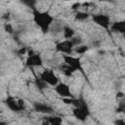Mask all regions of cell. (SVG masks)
<instances>
[{"label": "cell", "mask_w": 125, "mask_h": 125, "mask_svg": "<svg viewBox=\"0 0 125 125\" xmlns=\"http://www.w3.org/2000/svg\"><path fill=\"white\" fill-rule=\"evenodd\" d=\"M4 30H5L7 33H9V34L14 33V27H13L12 23H10V22L5 23V24H4Z\"/></svg>", "instance_id": "cell-19"}, {"label": "cell", "mask_w": 125, "mask_h": 125, "mask_svg": "<svg viewBox=\"0 0 125 125\" xmlns=\"http://www.w3.org/2000/svg\"><path fill=\"white\" fill-rule=\"evenodd\" d=\"M26 53H27V48H26V47H21V48L18 50V55H19V56L26 55Z\"/></svg>", "instance_id": "cell-20"}, {"label": "cell", "mask_w": 125, "mask_h": 125, "mask_svg": "<svg viewBox=\"0 0 125 125\" xmlns=\"http://www.w3.org/2000/svg\"><path fill=\"white\" fill-rule=\"evenodd\" d=\"M71 105L73 107H82V106L87 105V104H86V102L82 98H78V99L77 98H73Z\"/></svg>", "instance_id": "cell-15"}, {"label": "cell", "mask_w": 125, "mask_h": 125, "mask_svg": "<svg viewBox=\"0 0 125 125\" xmlns=\"http://www.w3.org/2000/svg\"><path fill=\"white\" fill-rule=\"evenodd\" d=\"M75 36V30L70 26H63L62 28V37L64 40H70L72 37Z\"/></svg>", "instance_id": "cell-12"}, {"label": "cell", "mask_w": 125, "mask_h": 125, "mask_svg": "<svg viewBox=\"0 0 125 125\" xmlns=\"http://www.w3.org/2000/svg\"><path fill=\"white\" fill-rule=\"evenodd\" d=\"M114 125H125V121L122 118H118L114 121Z\"/></svg>", "instance_id": "cell-23"}, {"label": "cell", "mask_w": 125, "mask_h": 125, "mask_svg": "<svg viewBox=\"0 0 125 125\" xmlns=\"http://www.w3.org/2000/svg\"><path fill=\"white\" fill-rule=\"evenodd\" d=\"M25 65L28 67H37V66H42L43 65V60L41 55L34 53L31 56H27L25 60Z\"/></svg>", "instance_id": "cell-8"}, {"label": "cell", "mask_w": 125, "mask_h": 125, "mask_svg": "<svg viewBox=\"0 0 125 125\" xmlns=\"http://www.w3.org/2000/svg\"><path fill=\"white\" fill-rule=\"evenodd\" d=\"M53 125H63L62 123H57V124H53Z\"/></svg>", "instance_id": "cell-27"}, {"label": "cell", "mask_w": 125, "mask_h": 125, "mask_svg": "<svg viewBox=\"0 0 125 125\" xmlns=\"http://www.w3.org/2000/svg\"><path fill=\"white\" fill-rule=\"evenodd\" d=\"M46 118L50 122L51 125L57 124V123H62V118L60 117V116H58V115H50V116H48Z\"/></svg>", "instance_id": "cell-16"}, {"label": "cell", "mask_w": 125, "mask_h": 125, "mask_svg": "<svg viewBox=\"0 0 125 125\" xmlns=\"http://www.w3.org/2000/svg\"><path fill=\"white\" fill-rule=\"evenodd\" d=\"M91 17H92V21H94V23H96L97 25L101 26L102 28H104L105 30H109V27L111 24V20L108 15L104 14V13H98V14L92 15Z\"/></svg>", "instance_id": "cell-4"}, {"label": "cell", "mask_w": 125, "mask_h": 125, "mask_svg": "<svg viewBox=\"0 0 125 125\" xmlns=\"http://www.w3.org/2000/svg\"><path fill=\"white\" fill-rule=\"evenodd\" d=\"M41 125H51V124H50V122L47 120V118H44V119L42 120V122H41Z\"/></svg>", "instance_id": "cell-24"}, {"label": "cell", "mask_w": 125, "mask_h": 125, "mask_svg": "<svg viewBox=\"0 0 125 125\" xmlns=\"http://www.w3.org/2000/svg\"><path fill=\"white\" fill-rule=\"evenodd\" d=\"M81 4H82V3H79V2H76V3H74V4H72L70 8H71V10H73V11H76V12H77V11H78V9H79V8H80V7L82 6Z\"/></svg>", "instance_id": "cell-22"}, {"label": "cell", "mask_w": 125, "mask_h": 125, "mask_svg": "<svg viewBox=\"0 0 125 125\" xmlns=\"http://www.w3.org/2000/svg\"><path fill=\"white\" fill-rule=\"evenodd\" d=\"M109 29L115 33L119 34H124L125 33V21H116L110 24Z\"/></svg>", "instance_id": "cell-10"}, {"label": "cell", "mask_w": 125, "mask_h": 125, "mask_svg": "<svg viewBox=\"0 0 125 125\" xmlns=\"http://www.w3.org/2000/svg\"><path fill=\"white\" fill-rule=\"evenodd\" d=\"M90 17L89 13L87 12H83V11H77L74 15V18L76 21H86L88 18Z\"/></svg>", "instance_id": "cell-14"}, {"label": "cell", "mask_w": 125, "mask_h": 125, "mask_svg": "<svg viewBox=\"0 0 125 125\" xmlns=\"http://www.w3.org/2000/svg\"><path fill=\"white\" fill-rule=\"evenodd\" d=\"M39 78L44 82L46 83L47 85L49 86H53L55 87L59 82V78L58 76L56 75L55 71L53 69H50V68H45L40 74H39Z\"/></svg>", "instance_id": "cell-3"}, {"label": "cell", "mask_w": 125, "mask_h": 125, "mask_svg": "<svg viewBox=\"0 0 125 125\" xmlns=\"http://www.w3.org/2000/svg\"><path fill=\"white\" fill-rule=\"evenodd\" d=\"M72 100H73V98H62V104H68V105H71V104H72Z\"/></svg>", "instance_id": "cell-21"}, {"label": "cell", "mask_w": 125, "mask_h": 125, "mask_svg": "<svg viewBox=\"0 0 125 125\" xmlns=\"http://www.w3.org/2000/svg\"><path fill=\"white\" fill-rule=\"evenodd\" d=\"M70 41L72 42V44H73L74 47H76V46L82 44V39H81V37H79V36H74V37H72V38L70 39Z\"/></svg>", "instance_id": "cell-18"}, {"label": "cell", "mask_w": 125, "mask_h": 125, "mask_svg": "<svg viewBox=\"0 0 125 125\" xmlns=\"http://www.w3.org/2000/svg\"><path fill=\"white\" fill-rule=\"evenodd\" d=\"M54 91L57 93L58 96H60L62 99V98H73L72 94H71V90L70 87L64 83V82H59L55 87H54Z\"/></svg>", "instance_id": "cell-6"}, {"label": "cell", "mask_w": 125, "mask_h": 125, "mask_svg": "<svg viewBox=\"0 0 125 125\" xmlns=\"http://www.w3.org/2000/svg\"><path fill=\"white\" fill-rule=\"evenodd\" d=\"M88 50H89V46H88V45H85V44H81V45H78V46L74 47V49H73V52H74L75 54H77V55H80V56H82V55L86 54V53L88 52Z\"/></svg>", "instance_id": "cell-13"}, {"label": "cell", "mask_w": 125, "mask_h": 125, "mask_svg": "<svg viewBox=\"0 0 125 125\" xmlns=\"http://www.w3.org/2000/svg\"><path fill=\"white\" fill-rule=\"evenodd\" d=\"M55 48L58 52L62 53V55H71L73 53L74 46L70 40H62L56 43Z\"/></svg>", "instance_id": "cell-5"}, {"label": "cell", "mask_w": 125, "mask_h": 125, "mask_svg": "<svg viewBox=\"0 0 125 125\" xmlns=\"http://www.w3.org/2000/svg\"><path fill=\"white\" fill-rule=\"evenodd\" d=\"M116 97H118V98H122V97H123V93H122V92H118L117 95H116Z\"/></svg>", "instance_id": "cell-25"}, {"label": "cell", "mask_w": 125, "mask_h": 125, "mask_svg": "<svg viewBox=\"0 0 125 125\" xmlns=\"http://www.w3.org/2000/svg\"><path fill=\"white\" fill-rule=\"evenodd\" d=\"M71 113H72L73 117H75L78 121L85 122L86 119L90 115V110H89L88 105H85L82 107H73L71 110Z\"/></svg>", "instance_id": "cell-7"}, {"label": "cell", "mask_w": 125, "mask_h": 125, "mask_svg": "<svg viewBox=\"0 0 125 125\" xmlns=\"http://www.w3.org/2000/svg\"><path fill=\"white\" fill-rule=\"evenodd\" d=\"M54 16L50 14L49 11H40L36 8L32 9V21L39 27L43 34L50 31V28L54 22Z\"/></svg>", "instance_id": "cell-1"}, {"label": "cell", "mask_w": 125, "mask_h": 125, "mask_svg": "<svg viewBox=\"0 0 125 125\" xmlns=\"http://www.w3.org/2000/svg\"><path fill=\"white\" fill-rule=\"evenodd\" d=\"M33 107L35 109V111L37 112H40V113H47V114H50L53 112V108L47 104H42V103H35L33 104Z\"/></svg>", "instance_id": "cell-11"}, {"label": "cell", "mask_w": 125, "mask_h": 125, "mask_svg": "<svg viewBox=\"0 0 125 125\" xmlns=\"http://www.w3.org/2000/svg\"><path fill=\"white\" fill-rule=\"evenodd\" d=\"M35 85L37 86V88H38L39 90H43V89H45V88H47V87H48V86H47V84H46V83H44V82H43L39 77L35 79Z\"/></svg>", "instance_id": "cell-17"}, {"label": "cell", "mask_w": 125, "mask_h": 125, "mask_svg": "<svg viewBox=\"0 0 125 125\" xmlns=\"http://www.w3.org/2000/svg\"><path fill=\"white\" fill-rule=\"evenodd\" d=\"M1 112H2V111H1V109H0V114H1Z\"/></svg>", "instance_id": "cell-28"}, {"label": "cell", "mask_w": 125, "mask_h": 125, "mask_svg": "<svg viewBox=\"0 0 125 125\" xmlns=\"http://www.w3.org/2000/svg\"><path fill=\"white\" fill-rule=\"evenodd\" d=\"M62 57L63 64L62 65V67L61 69H62V73L65 76L70 77L76 71H79L83 75H86L85 71L83 69V66H82L81 57L80 56L79 57H74L72 55H62Z\"/></svg>", "instance_id": "cell-2"}, {"label": "cell", "mask_w": 125, "mask_h": 125, "mask_svg": "<svg viewBox=\"0 0 125 125\" xmlns=\"http://www.w3.org/2000/svg\"><path fill=\"white\" fill-rule=\"evenodd\" d=\"M0 125H8V124H7L6 121H2V120H1V121H0Z\"/></svg>", "instance_id": "cell-26"}, {"label": "cell", "mask_w": 125, "mask_h": 125, "mask_svg": "<svg viewBox=\"0 0 125 125\" xmlns=\"http://www.w3.org/2000/svg\"><path fill=\"white\" fill-rule=\"evenodd\" d=\"M5 104L7 105V107L14 112H21L23 109L21 107V105L19 104V101L18 98H15L13 96H8L5 100Z\"/></svg>", "instance_id": "cell-9"}]
</instances>
